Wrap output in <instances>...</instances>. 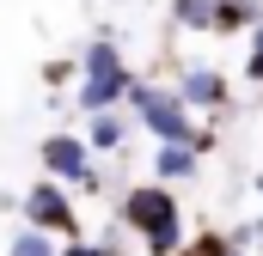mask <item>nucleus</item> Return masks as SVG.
<instances>
[{
  "instance_id": "obj_1",
  "label": "nucleus",
  "mask_w": 263,
  "mask_h": 256,
  "mask_svg": "<svg viewBox=\"0 0 263 256\" xmlns=\"http://www.w3.org/2000/svg\"><path fill=\"white\" fill-rule=\"evenodd\" d=\"M117 226L135 238L141 256H178L184 238H190V220H184V207H178V189L159 183V177L129 183V189L117 195Z\"/></svg>"
},
{
  "instance_id": "obj_2",
  "label": "nucleus",
  "mask_w": 263,
  "mask_h": 256,
  "mask_svg": "<svg viewBox=\"0 0 263 256\" xmlns=\"http://www.w3.org/2000/svg\"><path fill=\"white\" fill-rule=\"evenodd\" d=\"M123 110L135 116V128H141L147 140H184V146H196L202 159L214 153V128H202V116L178 98V86H172V79H141V73H135Z\"/></svg>"
},
{
  "instance_id": "obj_3",
  "label": "nucleus",
  "mask_w": 263,
  "mask_h": 256,
  "mask_svg": "<svg viewBox=\"0 0 263 256\" xmlns=\"http://www.w3.org/2000/svg\"><path fill=\"white\" fill-rule=\"evenodd\" d=\"M129 86H135V67H129V55L117 49V37H110V31H98V37H92V43L80 49L73 110H80V116H98V110H123Z\"/></svg>"
},
{
  "instance_id": "obj_4",
  "label": "nucleus",
  "mask_w": 263,
  "mask_h": 256,
  "mask_svg": "<svg viewBox=\"0 0 263 256\" xmlns=\"http://www.w3.org/2000/svg\"><path fill=\"white\" fill-rule=\"evenodd\" d=\"M37 165H43V177L67 183L73 195H104V165H98V153L86 146V134H73V128H49V134H43Z\"/></svg>"
},
{
  "instance_id": "obj_5",
  "label": "nucleus",
  "mask_w": 263,
  "mask_h": 256,
  "mask_svg": "<svg viewBox=\"0 0 263 256\" xmlns=\"http://www.w3.org/2000/svg\"><path fill=\"white\" fill-rule=\"evenodd\" d=\"M18 220L25 226H37V232H49V238H80L86 226H80V207H73V189L55 183V177H37L31 189L18 195Z\"/></svg>"
},
{
  "instance_id": "obj_6",
  "label": "nucleus",
  "mask_w": 263,
  "mask_h": 256,
  "mask_svg": "<svg viewBox=\"0 0 263 256\" xmlns=\"http://www.w3.org/2000/svg\"><path fill=\"white\" fill-rule=\"evenodd\" d=\"M172 86H178V98H184L196 116H233V79L214 61H184Z\"/></svg>"
},
{
  "instance_id": "obj_7",
  "label": "nucleus",
  "mask_w": 263,
  "mask_h": 256,
  "mask_svg": "<svg viewBox=\"0 0 263 256\" xmlns=\"http://www.w3.org/2000/svg\"><path fill=\"white\" fill-rule=\"evenodd\" d=\"M147 177H159V183H196L202 177V153L196 146H184V140H153V153H147Z\"/></svg>"
},
{
  "instance_id": "obj_8",
  "label": "nucleus",
  "mask_w": 263,
  "mask_h": 256,
  "mask_svg": "<svg viewBox=\"0 0 263 256\" xmlns=\"http://www.w3.org/2000/svg\"><path fill=\"white\" fill-rule=\"evenodd\" d=\"M129 128H135V116L129 110H98V116H86V146L98 153V159H117L123 146H129Z\"/></svg>"
},
{
  "instance_id": "obj_9",
  "label": "nucleus",
  "mask_w": 263,
  "mask_h": 256,
  "mask_svg": "<svg viewBox=\"0 0 263 256\" xmlns=\"http://www.w3.org/2000/svg\"><path fill=\"white\" fill-rule=\"evenodd\" d=\"M263 18V0H214V37H245Z\"/></svg>"
},
{
  "instance_id": "obj_10",
  "label": "nucleus",
  "mask_w": 263,
  "mask_h": 256,
  "mask_svg": "<svg viewBox=\"0 0 263 256\" xmlns=\"http://www.w3.org/2000/svg\"><path fill=\"white\" fill-rule=\"evenodd\" d=\"M172 25L196 31V37H214V0H172Z\"/></svg>"
},
{
  "instance_id": "obj_11",
  "label": "nucleus",
  "mask_w": 263,
  "mask_h": 256,
  "mask_svg": "<svg viewBox=\"0 0 263 256\" xmlns=\"http://www.w3.org/2000/svg\"><path fill=\"white\" fill-rule=\"evenodd\" d=\"M6 256H62V238H49V232H37V226H18L12 244H6Z\"/></svg>"
},
{
  "instance_id": "obj_12",
  "label": "nucleus",
  "mask_w": 263,
  "mask_h": 256,
  "mask_svg": "<svg viewBox=\"0 0 263 256\" xmlns=\"http://www.w3.org/2000/svg\"><path fill=\"white\" fill-rule=\"evenodd\" d=\"M227 244H233V238L208 226V232H190V238H184V250H178V256H227Z\"/></svg>"
},
{
  "instance_id": "obj_13",
  "label": "nucleus",
  "mask_w": 263,
  "mask_h": 256,
  "mask_svg": "<svg viewBox=\"0 0 263 256\" xmlns=\"http://www.w3.org/2000/svg\"><path fill=\"white\" fill-rule=\"evenodd\" d=\"M245 86H263V18L245 31Z\"/></svg>"
},
{
  "instance_id": "obj_14",
  "label": "nucleus",
  "mask_w": 263,
  "mask_h": 256,
  "mask_svg": "<svg viewBox=\"0 0 263 256\" xmlns=\"http://www.w3.org/2000/svg\"><path fill=\"white\" fill-rule=\"evenodd\" d=\"M67 79H80V55H73V61H49V67H43V86H49V92L67 86Z\"/></svg>"
},
{
  "instance_id": "obj_15",
  "label": "nucleus",
  "mask_w": 263,
  "mask_h": 256,
  "mask_svg": "<svg viewBox=\"0 0 263 256\" xmlns=\"http://www.w3.org/2000/svg\"><path fill=\"white\" fill-rule=\"evenodd\" d=\"M227 256H251V250H245V244H227Z\"/></svg>"
},
{
  "instance_id": "obj_16",
  "label": "nucleus",
  "mask_w": 263,
  "mask_h": 256,
  "mask_svg": "<svg viewBox=\"0 0 263 256\" xmlns=\"http://www.w3.org/2000/svg\"><path fill=\"white\" fill-rule=\"evenodd\" d=\"M251 256H263V238H257V244H251Z\"/></svg>"
},
{
  "instance_id": "obj_17",
  "label": "nucleus",
  "mask_w": 263,
  "mask_h": 256,
  "mask_svg": "<svg viewBox=\"0 0 263 256\" xmlns=\"http://www.w3.org/2000/svg\"><path fill=\"white\" fill-rule=\"evenodd\" d=\"M257 195H263V171H257Z\"/></svg>"
}]
</instances>
